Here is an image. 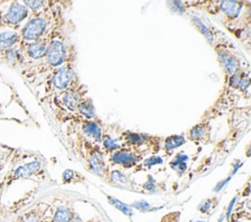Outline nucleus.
I'll use <instances>...</instances> for the list:
<instances>
[{
	"label": "nucleus",
	"instance_id": "f257e3e1",
	"mask_svg": "<svg viewBox=\"0 0 251 222\" xmlns=\"http://www.w3.org/2000/svg\"><path fill=\"white\" fill-rule=\"evenodd\" d=\"M51 9L41 14H32L29 17L28 21H26V22L20 31V44H25L35 41L51 32L48 30L51 22V17L49 15Z\"/></svg>",
	"mask_w": 251,
	"mask_h": 222
},
{
	"label": "nucleus",
	"instance_id": "f03ea898",
	"mask_svg": "<svg viewBox=\"0 0 251 222\" xmlns=\"http://www.w3.org/2000/svg\"><path fill=\"white\" fill-rule=\"evenodd\" d=\"M78 81L72 56L63 65L54 68L50 77V85L58 94L69 89Z\"/></svg>",
	"mask_w": 251,
	"mask_h": 222
},
{
	"label": "nucleus",
	"instance_id": "7ed1b4c3",
	"mask_svg": "<svg viewBox=\"0 0 251 222\" xmlns=\"http://www.w3.org/2000/svg\"><path fill=\"white\" fill-rule=\"evenodd\" d=\"M86 90L87 88L84 85L80 84L78 81L69 89L57 95V97L55 98L57 107L69 112H75L78 104L84 97H86Z\"/></svg>",
	"mask_w": 251,
	"mask_h": 222
},
{
	"label": "nucleus",
	"instance_id": "20e7f679",
	"mask_svg": "<svg viewBox=\"0 0 251 222\" xmlns=\"http://www.w3.org/2000/svg\"><path fill=\"white\" fill-rule=\"evenodd\" d=\"M120 139H121V143H122L123 147L132 148L140 153H142L140 151L141 147H147L148 149L150 147L151 149H153L156 152L159 150L160 144H161L160 137L151 136V135L144 134V133H135V132H131V131L122 132Z\"/></svg>",
	"mask_w": 251,
	"mask_h": 222
},
{
	"label": "nucleus",
	"instance_id": "39448f33",
	"mask_svg": "<svg viewBox=\"0 0 251 222\" xmlns=\"http://www.w3.org/2000/svg\"><path fill=\"white\" fill-rule=\"evenodd\" d=\"M85 144V149H86V154H87V165H88V169L98 175L101 178H107L109 179V168L104 160L103 157V151H101V149L93 144V142L90 141H86L84 142Z\"/></svg>",
	"mask_w": 251,
	"mask_h": 222
},
{
	"label": "nucleus",
	"instance_id": "423d86ee",
	"mask_svg": "<svg viewBox=\"0 0 251 222\" xmlns=\"http://www.w3.org/2000/svg\"><path fill=\"white\" fill-rule=\"evenodd\" d=\"M55 34L50 40L44 56L47 66L53 69L63 65L72 56L64 41L55 37Z\"/></svg>",
	"mask_w": 251,
	"mask_h": 222
},
{
	"label": "nucleus",
	"instance_id": "0eeeda50",
	"mask_svg": "<svg viewBox=\"0 0 251 222\" xmlns=\"http://www.w3.org/2000/svg\"><path fill=\"white\" fill-rule=\"evenodd\" d=\"M29 13L30 11L23 2H9V5H4L2 11V22L5 26H18L29 17Z\"/></svg>",
	"mask_w": 251,
	"mask_h": 222
},
{
	"label": "nucleus",
	"instance_id": "6e6552de",
	"mask_svg": "<svg viewBox=\"0 0 251 222\" xmlns=\"http://www.w3.org/2000/svg\"><path fill=\"white\" fill-rule=\"evenodd\" d=\"M142 153L128 147H122L110 154L109 163L118 165L123 168H130L136 166L143 158Z\"/></svg>",
	"mask_w": 251,
	"mask_h": 222
},
{
	"label": "nucleus",
	"instance_id": "1a4fd4ad",
	"mask_svg": "<svg viewBox=\"0 0 251 222\" xmlns=\"http://www.w3.org/2000/svg\"><path fill=\"white\" fill-rule=\"evenodd\" d=\"M54 34H55V30H52L47 35L35 41L25 43V45H21L23 52H25V55L32 60H40L44 58L48 44L52 39V37L54 36Z\"/></svg>",
	"mask_w": 251,
	"mask_h": 222
},
{
	"label": "nucleus",
	"instance_id": "9d476101",
	"mask_svg": "<svg viewBox=\"0 0 251 222\" xmlns=\"http://www.w3.org/2000/svg\"><path fill=\"white\" fill-rule=\"evenodd\" d=\"M216 52L221 65L228 75H231L239 70V60L228 49L219 46L216 48Z\"/></svg>",
	"mask_w": 251,
	"mask_h": 222
},
{
	"label": "nucleus",
	"instance_id": "9b49d317",
	"mask_svg": "<svg viewBox=\"0 0 251 222\" xmlns=\"http://www.w3.org/2000/svg\"><path fill=\"white\" fill-rule=\"evenodd\" d=\"M211 125L207 121H202L192 126L187 132V138L194 143H206L210 140Z\"/></svg>",
	"mask_w": 251,
	"mask_h": 222
},
{
	"label": "nucleus",
	"instance_id": "f8f14e48",
	"mask_svg": "<svg viewBox=\"0 0 251 222\" xmlns=\"http://www.w3.org/2000/svg\"><path fill=\"white\" fill-rule=\"evenodd\" d=\"M81 132L87 138L91 139L93 142L100 143L103 137V128L100 122H97L95 119L86 120L84 119L81 122Z\"/></svg>",
	"mask_w": 251,
	"mask_h": 222
},
{
	"label": "nucleus",
	"instance_id": "ddd939ff",
	"mask_svg": "<svg viewBox=\"0 0 251 222\" xmlns=\"http://www.w3.org/2000/svg\"><path fill=\"white\" fill-rule=\"evenodd\" d=\"M217 3L220 10L231 21L236 19L243 9V3L238 1H220Z\"/></svg>",
	"mask_w": 251,
	"mask_h": 222
},
{
	"label": "nucleus",
	"instance_id": "4468645a",
	"mask_svg": "<svg viewBox=\"0 0 251 222\" xmlns=\"http://www.w3.org/2000/svg\"><path fill=\"white\" fill-rule=\"evenodd\" d=\"M1 57L2 60H4L5 63L9 64L10 66H17V65H21L24 63L25 57H24V52L22 47L20 46H15L13 48L7 49L5 51H3L1 53Z\"/></svg>",
	"mask_w": 251,
	"mask_h": 222
},
{
	"label": "nucleus",
	"instance_id": "2eb2a0df",
	"mask_svg": "<svg viewBox=\"0 0 251 222\" xmlns=\"http://www.w3.org/2000/svg\"><path fill=\"white\" fill-rule=\"evenodd\" d=\"M41 168V162L38 160H34L28 163H25L20 167H18L14 174L13 179H19V178H25L33 175Z\"/></svg>",
	"mask_w": 251,
	"mask_h": 222
},
{
	"label": "nucleus",
	"instance_id": "dca6fc26",
	"mask_svg": "<svg viewBox=\"0 0 251 222\" xmlns=\"http://www.w3.org/2000/svg\"><path fill=\"white\" fill-rule=\"evenodd\" d=\"M75 112L79 116H82L86 120L94 119V117H95V109H94V105H93L92 100L90 98L84 97L81 100V102L78 104Z\"/></svg>",
	"mask_w": 251,
	"mask_h": 222
},
{
	"label": "nucleus",
	"instance_id": "f3484780",
	"mask_svg": "<svg viewBox=\"0 0 251 222\" xmlns=\"http://www.w3.org/2000/svg\"><path fill=\"white\" fill-rule=\"evenodd\" d=\"M44 212L45 210H43L41 207L32 208L19 216L15 222H42Z\"/></svg>",
	"mask_w": 251,
	"mask_h": 222
},
{
	"label": "nucleus",
	"instance_id": "a211bd4d",
	"mask_svg": "<svg viewBox=\"0 0 251 222\" xmlns=\"http://www.w3.org/2000/svg\"><path fill=\"white\" fill-rule=\"evenodd\" d=\"M74 211L67 205H59L54 211L51 222H72Z\"/></svg>",
	"mask_w": 251,
	"mask_h": 222
},
{
	"label": "nucleus",
	"instance_id": "6ab92c4d",
	"mask_svg": "<svg viewBox=\"0 0 251 222\" xmlns=\"http://www.w3.org/2000/svg\"><path fill=\"white\" fill-rule=\"evenodd\" d=\"M101 143H102L103 151L107 154H112L113 152H115V151H117V150H119L120 148L123 147L120 138L119 139H114L108 134H103Z\"/></svg>",
	"mask_w": 251,
	"mask_h": 222
},
{
	"label": "nucleus",
	"instance_id": "aec40b11",
	"mask_svg": "<svg viewBox=\"0 0 251 222\" xmlns=\"http://www.w3.org/2000/svg\"><path fill=\"white\" fill-rule=\"evenodd\" d=\"M185 143L183 135H171L168 136L163 143V149L165 152H171Z\"/></svg>",
	"mask_w": 251,
	"mask_h": 222
},
{
	"label": "nucleus",
	"instance_id": "412c9836",
	"mask_svg": "<svg viewBox=\"0 0 251 222\" xmlns=\"http://www.w3.org/2000/svg\"><path fill=\"white\" fill-rule=\"evenodd\" d=\"M109 181L113 184L124 185V186H128L130 184L129 178L119 169L112 170L109 173Z\"/></svg>",
	"mask_w": 251,
	"mask_h": 222
},
{
	"label": "nucleus",
	"instance_id": "4be33fe9",
	"mask_svg": "<svg viewBox=\"0 0 251 222\" xmlns=\"http://www.w3.org/2000/svg\"><path fill=\"white\" fill-rule=\"evenodd\" d=\"M62 181L64 184L78 183L84 181V177L79 172H76L73 169H66L62 174Z\"/></svg>",
	"mask_w": 251,
	"mask_h": 222
},
{
	"label": "nucleus",
	"instance_id": "5701e85b",
	"mask_svg": "<svg viewBox=\"0 0 251 222\" xmlns=\"http://www.w3.org/2000/svg\"><path fill=\"white\" fill-rule=\"evenodd\" d=\"M188 159V156L183 155V154H178L175 159L173 160V162H171V167L176 170L178 174L183 173L186 170L187 164H186V160Z\"/></svg>",
	"mask_w": 251,
	"mask_h": 222
},
{
	"label": "nucleus",
	"instance_id": "b1692460",
	"mask_svg": "<svg viewBox=\"0 0 251 222\" xmlns=\"http://www.w3.org/2000/svg\"><path fill=\"white\" fill-rule=\"evenodd\" d=\"M107 199H108V201L114 206L116 207L117 209H119L120 211H122L124 214L127 215V216H131L132 215V209L129 205L122 202L121 200H117L116 198L114 197H111V196H107Z\"/></svg>",
	"mask_w": 251,
	"mask_h": 222
},
{
	"label": "nucleus",
	"instance_id": "393cba45",
	"mask_svg": "<svg viewBox=\"0 0 251 222\" xmlns=\"http://www.w3.org/2000/svg\"><path fill=\"white\" fill-rule=\"evenodd\" d=\"M131 206H132V207H135V208H137V209H139V210H141V211L153 210V209L151 208V205H150L147 201H145V200H138V201H135V202H133V203L131 204Z\"/></svg>",
	"mask_w": 251,
	"mask_h": 222
},
{
	"label": "nucleus",
	"instance_id": "a878e982",
	"mask_svg": "<svg viewBox=\"0 0 251 222\" xmlns=\"http://www.w3.org/2000/svg\"><path fill=\"white\" fill-rule=\"evenodd\" d=\"M163 162V159L160 157V156H156V155H153V156H150L149 158L145 159L143 161V165L146 166V167H151L153 165H156V164H160Z\"/></svg>",
	"mask_w": 251,
	"mask_h": 222
},
{
	"label": "nucleus",
	"instance_id": "bb28decb",
	"mask_svg": "<svg viewBox=\"0 0 251 222\" xmlns=\"http://www.w3.org/2000/svg\"><path fill=\"white\" fill-rule=\"evenodd\" d=\"M142 187H143L145 190L149 191V192H156V191H157V183H156L155 179H153L152 176H149L148 181H146V182L142 185Z\"/></svg>",
	"mask_w": 251,
	"mask_h": 222
},
{
	"label": "nucleus",
	"instance_id": "cd10ccee",
	"mask_svg": "<svg viewBox=\"0 0 251 222\" xmlns=\"http://www.w3.org/2000/svg\"><path fill=\"white\" fill-rule=\"evenodd\" d=\"M212 204H213V200L212 199H208L206 200H204L198 207L199 211H201L202 213H207L211 208H212Z\"/></svg>",
	"mask_w": 251,
	"mask_h": 222
},
{
	"label": "nucleus",
	"instance_id": "c85d7f7f",
	"mask_svg": "<svg viewBox=\"0 0 251 222\" xmlns=\"http://www.w3.org/2000/svg\"><path fill=\"white\" fill-rule=\"evenodd\" d=\"M235 201H236V198H233L232 200H231V201L229 202V204H228V207H227V210H226V220H228V218H229L230 212H231V210H232V207H233Z\"/></svg>",
	"mask_w": 251,
	"mask_h": 222
},
{
	"label": "nucleus",
	"instance_id": "c756f323",
	"mask_svg": "<svg viewBox=\"0 0 251 222\" xmlns=\"http://www.w3.org/2000/svg\"><path fill=\"white\" fill-rule=\"evenodd\" d=\"M230 179V177H228V178H226V180H224V181H221L220 183H218V185L215 187V191L217 192V191H220L224 186H225V184L226 183V182H228V180Z\"/></svg>",
	"mask_w": 251,
	"mask_h": 222
},
{
	"label": "nucleus",
	"instance_id": "7c9ffc66",
	"mask_svg": "<svg viewBox=\"0 0 251 222\" xmlns=\"http://www.w3.org/2000/svg\"><path fill=\"white\" fill-rule=\"evenodd\" d=\"M42 222H51V221H42Z\"/></svg>",
	"mask_w": 251,
	"mask_h": 222
}]
</instances>
